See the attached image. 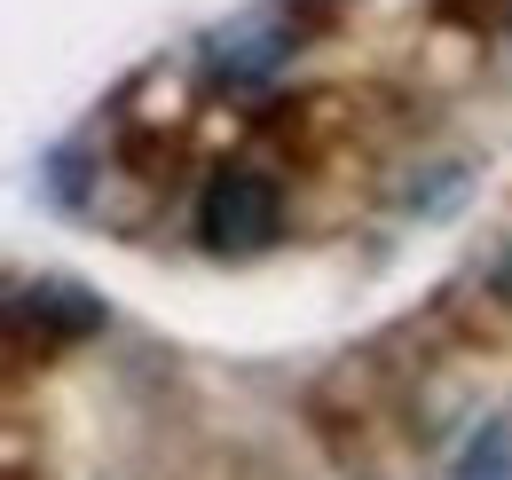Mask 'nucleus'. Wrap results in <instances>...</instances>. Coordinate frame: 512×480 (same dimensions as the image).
Here are the masks:
<instances>
[{
    "label": "nucleus",
    "mask_w": 512,
    "mask_h": 480,
    "mask_svg": "<svg viewBox=\"0 0 512 480\" xmlns=\"http://www.w3.org/2000/svg\"><path fill=\"white\" fill-rule=\"evenodd\" d=\"M276 229H284V189L268 174H245V166H229L197 205V244L213 260H245L260 244H276Z\"/></svg>",
    "instance_id": "f257e3e1"
},
{
    "label": "nucleus",
    "mask_w": 512,
    "mask_h": 480,
    "mask_svg": "<svg viewBox=\"0 0 512 480\" xmlns=\"http://www.w3.org/2000/svg\"><path fill=\"white\" fill-rule=\"evenodd\" d=\"M205 56H213V71H229L237 87H260V79L284 63V16H276V8H253V16L221 24V32L205 40Z\"/></svg>",
    "instance_id": "f03ea898"
},
{
    "label": "nucleus",
    "mask_w": 512,
    "mask_h": 480,
    "mask_svg": "<svg viewBox=\"0 0 512 480\" xmlns=\"http://www.w3.org/2000/svg\"><path fill=\"white\" fill-rule=\"evenodd\" d=\"M465 480H512V457H505V433H497V425L473 441V465H465Z\"/></svg>",
    "instance_id": "7ed1b4c3"
}]
</instances>
